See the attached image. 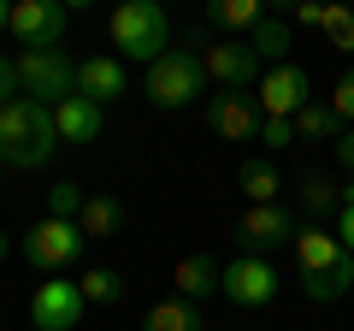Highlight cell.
<instances>
[{"instance_id":"6da1fadb","label":"cell","mask_w":354,"mask_h":331,"mask_svg":"<svg viewBox=\"0 0 354 331\" xmlns=\"http://www.w3.org/2000/svg\"><path fill=\"white\" fill-rule=\"evenodd\" d=\"M295 272H301V290L313 302H342L354 290V255L342 249V237H330L313 219L295 231Z\"/></svg>"},{"instance_id":"7a4b0ae2","label":"cell","mask_w":354,"mask_h":331,"mask_svg":"<svg viewBox=\"0 0 354 331\" xmlns=\"http://www.w3.org/2000/svg\"><path fill=\"white\" fill-rule=\"evenodd\" d=\"M53 148H59L53 107L30 101V95H18V101L0 107V154H6L12 172H41V166L53 160Z\"/></svg>"},{"instance_id":"3957f363","label":"cell","mask_w":354,"mask_h":331,"mask_svg":"<svg viewBox=\"0 0 354 331\" xmlns=\"http://www.w3.org/2000/svg\"><path fill=\"white\" fill-rule=\"evenodd\" d=\"M113 48H118V60H142V65H153L171 48V18H165L160 0H118L113 6Z\"/></svg>"},{"instance_id":"277c9868","label":"cell","mask_w":354,"mask_h":331,"mask_svg":"<svg viewBox=\"0 0 354 331\" xmlns=\"http://www.w3.org/2000/svg\"><path fill=\"white\" fill-rule=\"evenodd\" d=\"M207 83H213V77H207V65H201V53H195V48H165L160 60L148 65V83H142V89H148L153 107L177 113V107H195V101H201Z\"/></svg>"},{"instance_id":"5b68a950","label":"cell","mask_w":354,"mask_h":331,"mask_svg":"<svg viewBox=\"0 0 354 331\" xmlns=\"http://www.w3.org/2000/svg\"><path fill=\"white\" fill-rule=\"evenodd\" d=\"M12 65H18V89L41 107H59L65 95H77V60L65 48H24Z\"/></svg>"},{"instance_id":"8992f818","label":"cell","mask_w":354,"mask_h":331,"mask_svg":"<svg viewBox=\"0 0 354 331\" xmlns=\"http://www.w3.org/2000/svg\"><path fill=\"white\" fill-rule=\"evenodd\" d=\"M83 249H88V237H83L77 219H41V225L24 231V260L36 272H65Z\"/></svg>"},{"instance_id":"52a82bcc","label":"cell","mask_w":354,"mask_h":331,"mask_svg":"<svg viewBox=\"0 0 354 331\" xmlns=\"http://www.w3.org/2000/svg\"><path fill=\"white\" fill-rule=\"evenodd\" d=\"M201 118H207V130H213L218 142H260V125H266L260 101H254L248 89H218V95H207Z\"/></svg>"},{"instance_id":"ba28073f","label":"cell","mask_w":354,"mask_h":331,"mask_svg":"<svg viewBox=\"0 0 354 331\" xmlns=\"http://www.w3.org/2000/svg\"><path fill=\"white\" fill-rule=\"evenodd\" d=\"M295 213L283 202H248V213L236 219V249L242 255H272L283 242H295Z\"/></svg>"},{"instance_id":"9c48e42d","label":"cell","mask_w":354,"mask_h":331,"mask_svg":"<svg viewBox=\"0 0 354 331\" xmlns=\"http://www.w3.org/2000/svg\"><path fill=\"white\" fill-rule=\"evenodd\" d=\"M201 65H207V77H213L218 89H260V77H266V65H260V53L248 48V36L207 42Z\"/></svg>"},{"instance_id":"30bf717a","label":"cell","mask_w":354,"mask_h":331,"mask_svg":"<svg viewBox=\"0 0 354 331\" xmlns=\"http://www.w3.org/2000/svg\"><path fill=\"white\" fill-rule=\"evenodd\" d=\"M83 284L59 278L53 272L48 284H36V296H30V325L36 331H77V319H83Z\"/></svg>"},{"instance_id":"8fae6325","label":"cell","mask_w":354,"mask_h":331,"mask_svg":"<svg viewBox=\"0 0 354 331\" xmlns=\"http://www.w3.org/2000/svg\"><path fill=\"white\" fill-rule=\"evenodd\" d=\"M218 296L236 307H266L272 296H278V267L266 255H236L225 267V284H218Z\"/></svg>"},{"instance_id":"7c38bea8","label":"cell","mask_w":354,"mask_h":331,"mask_svg":"<svg viewBox=\"0 0 354 331\" xmlns=\"http://www.w3.org/2000/svg\"><path fill=\"white\" fill-rule=\"evenodd\" d=\"M65 24H71V12L59 0H12V24L6 30L24 48H65Z\"/></svg>"},{"instance_id":"4fadbf2b","label":"cell","mask_w":354,"mask_h":331,"mask_svg":"<svg viewBox=\"0 0 354 331\" xmlns=\"http://www.w3.org/2000/svg\"><path fill=\"white\" fill-rule=\"evenodd\" d=\"M254 101H260V113H266V118H295L307 101H313V83H307L301 65H272V71L260 77Z\"/></svg>"},{"instance_id":"5bb4252c","label":"cell","mask_w":354,"mask_h":331,"mask_svg":"<svg viewBox=\"0 0 354 331\" xmlns=\"http://www.w3.org/2000/svg\"><path fill=\"white\" fill-rule=\"evenodd\" d=\"M53 130H59V142H95L106 130V107L88 101V95H65L53 107Z\"/></svg>"},{"instance_id":"9a60e30c","label":"cell","mask_w":354,"mask_h":331,"mask_svg":"<svg viewBox=\"0 0 354 331\" xmlns=\"http://www.w3.org/2000/svg\"><path fill=\"white\" fill-rule=\"evenodd\" d=\"M124 89H130L124 60H106V53H95V60H77V95H88V101L113 107Z\"/></svg>"},{"instance_id":"2e32d148","label":"cell","mask_w":354,"mask_h":331,"mask_svg":"<svg viewBox=\"0 0 354 331\" xmlns=\"http://www.w3.org/2000/svg\"><path fill=\"white\" fill-rule=\"evenodd\" d=\"M218 284H225V267H218L213 255H183L171 267V290L189 296V302H207V296H218Z\"/></svg>"},{"instance_id":"e0dca14e","label":"cell","mask_w":354,"mask_h":331,"mask_svg":"<svg viewBox=\"0 0 354 331\" xmlns=\"http://www.w3.org/2000/svg\"><path fill=\"white\" fill-rule=\"evenodd\" d=\"M295 195H301V207H307L313 225H325V213H342V184L330 178V172H301Z\"/></svg>"},{"instance_id":"ac0fdd59","label":"cell","mask_w":354,"mask_h":331,"mask_svg":"<svg viewBox=\"0 0 354 331\" xmlns=\"http://www.w3.org/2000/svg\"><path fill=\"white\" fill-rule=\"evenodd\" d=\"M201 12H207V24L230 30V36H248L266 18V0H201Z\"/></svg>"},{"instance_id":"d6986e66","label":"cell","mask_w":354,"mask_h":331,"mask_svg":"<svg viewBox=\"0 0 354 331\" xmlns=\"http://www.w3.org/2000/svg\"><path fill=\"white\" fill-rule=\"evenodd\" d=\"M142 331H207V325H201V307H195L189 296H165V302L148 307Z\"/></svg>"},{"instance_id":"ffe728a7","label":"cell","mask_w":354,"mask_h":331,"mask_svg":"<svg viewBox=\"0 0 354 331\" xmlns=\"http://www.w3.org/2000/svg\"><path fill=\"white\" fill-rule=\"evenodd\" d=\"M248 48L260 53V65H290L295 36H290V24H283V18H260V24L248 30Z\"/></svg>"},{"instance_id":"44dd1931","label":"cell","mask_w":354,"mask_h":331,"mask_svg":"<svg viewBox=\"0 0 354 331\" xmlns=\"http://www.w3.org/2000/svg\"><path fill=\"white\" fill-rule=\"evenodd\" d=\"M77 225H83L88 242H95V237H113V231L124 225V202H118V195H88L83 213H77Z\"/></svg>"},{"instance_id":"7402d4cb","label":"cell","mask_w":354,"mask_h":331,"mask_svg":"<svg viewBox=\"0 0 354 331\" xmlns=\"http://www.w3.org/2000/svg\"><path fill=\"white\" fill-rule=\"evenodd\" d=\"M342 136V118L330 113V101H307L295 113V142H337Z\"/></svg>"},{"instance_id":"603a6c76","label":"cell","mask_w":354,"mask_h":331,"mask_svg":"<svg viewBox=\"0 0 354 331\" xmlns=\"http://www.w3.org/2000/svg\"><path fill=\"white\" fill-rule=\"evenodd\" d=\"M236 184H242V195H248V202H278V190H283V172H278L272 160H242Z\"/></svg>"},{"instance_id":"cb8c5ba5","label":"cell","mask_w":354,"mask_h":331,"mask_svg":"<svg viewBox=\"0 0 354 331\" xmlns=\"http://www.w3.org/2000/svg\"><path fill=\"white\" fill-rule=\"evenodd\" d=\"M319 36H325L337 53H354V6H348V0H325V24H319Z\"/></svg>"},{"instance_id":"d4e9b609","label":"cell","mask_w":354,"mask_h":331,"mask_svg":"<svg viewBox=\"0 0 354 331\" xmlns=\"http://www.w3.org/2000/svg\"><path fill=\"white\" fill-rule=\"evenodd\" d=\"M83 202H88V190H83V184L59 178V184L48 190V219H77V213H83Z\"/></svg>"},{"instance_id":"484cf974","label":"cell","mask_w":354,"mask_h":331,"mask_svg":"<svg viewBox=\"0 0 354 331\" xmlns=\"http://www.w3.org/2000/svg\"><path fill=\"white\" fill-rule=\"evenodd\" d=\"M124 296V278H118L113 267H95V272H83V302H118Z\"/></svg>"},{"instance_id":"4316f807","label":"cell","mask_w":354,"mask_h":331,"mask_svg":"<svg viewBox=\"0 0 354 331\" xmlns=\"http://www.w3.org/2000/svg\"><path fill=\"white\" fill-rule=\"evenodd\" d=\"M330 113H337L342 125H354V65L337 77V89H330Z\"/></svg>"},{"instance_id":"83f0119b","label":"cell","mask_w":354,"mask_h":331,"mask_svg":"<svg viewBox=\"0 0 354 331\" xmlns=\"http://www.w3.org/2000/svg\"><path fill=\"white\" fill-rule=\"evenodd\" d=\"M260 142H266L272 154H283V148L295 142V118H266V125H260Z\"/></svg>"},{"instance_id":"f1b7e54d","label":"cell","mask_w":354,"mask_h":331,"mask_svg":"<svg viewBox=\"0 0 354 331\" xmlns=\"http://www.w3.org/2000/svg\"><path fill=\"white\" fill-rule=\"evenodd\" d=\"M18 95H24V89H18V65L6 60V53H0V107H6V101H18Z\"/></svg>"},{"instance_id":"f546056e","label":"cell","mask_w":354,"mask_h":331,"mask_svg":"<svg viewBox=\"0 0 354 331\" xmlns=\"http://www.w3.org/2000/svg\"><path fill=\"white\" fill-rule=\"evenodd\" d=\"M295 24H301V30H319V24H325V0H301V6H295Z\"/></svg>"},{"instance_id":"4dcf8cb0","label":"cell","mask_w":354,"mask_h":331,"mask_svg":"<svg viewBox=\"0 0 354 331\" xmlns=\"http://www.w3.org/2000/svg\"><path fill=\"white\" fill-rule=\"evenodd\" d=\"M330 148H337V160H342V172H348V178H354V130H342V136L330 142Z\"/></svg>"},{"instance_id":"1f68e13d","label":"cell","mask_w":354,"mask_h":331,"mask_svg":"<svg viewBox=\"0 0 354 331\" xmlns=\"http://www.w3.org/2000/svg\"><path fill=\"white\" fill-rule=\"evenodd\" d=\"M342 249L354 255V202H342Z\"/></svg>"},{"instance_id":"d6a6232c","label":"cell","mask_w":354,"mask_h":331,"mask_svg":"<svg viewBox=\"0 0 354 331\" xmlns=\"http://www.w3.org/2000/svg\"><path fill=\"white\" fill-rule=\"evenodd\" d=\"M295 6H301V0H266V18H290Z\"/></svg>"},{"instance_id":"836d02e7","label":"cell","mask_w":354,"mask_h":331,"mask_svg":"<svg viewBox=\"0 0 354 331\" xmlns=\"http://www.w3.org/2000/svg\"><path fill=\"white\" fill-rule=\"evenodd\" d=\"M6 24H12V0H0V36H6Z\"/></svg>"},{"instance_id":"e575fe53","label":"cell","mask_w":354,"mask_h":331,"mask_svg":"<svg viewBox=\"0 0 354 331\" xmlns=\"http://www.w3.org/2000/svg\"><path fill=\"white\" fill-rule=\"evenodd\" d=\"M65 12H88V6H95V0H59Z\"/></svg>"},{"instance_id":"d590c367","label":"cell","mask_w":354,"mask_h":331,"mask_svg":"<svg viewBox=\"0 0 354 331\" xmlns=\"http://www.w3.org/2000/svg\"><path fill=\"white\" fill-rule=\"evenodd\" d=\"M6 255H12V237H6V231H0V260H6Z\"/></svg>"},{"instance_id":"8d00e7d4","label":"cell","mask_w":354,"mask_h":331,"mask_svg":"<svg viewBox=\"0 0 354 331\" xmlns=\"http://www.w3.org/2000/svg\"><path fill=\"white\" fill-rule=\"evenodd\" d=\"M6 172H12V166H6V154H0V184H6Z\"/></svg>"}]
</instances>
